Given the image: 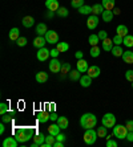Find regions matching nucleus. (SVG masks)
<instances>
[{"label": "nucleus", "mask_w": 133, "mask_h": 147, "mask_svg": "<svg viewBox=\"0 0 133 147\" xmlns=\"http://www.w3.org/2000/svg\"><path fill=\"white\" fill-rule=\"evenodd\" d=\"M59 55H60V52H59L56 48H55V49H51V57H52V58H57Z\"/></svg>", "instance_id": "51"}, {"label": "nucleus", "mask_w": 133, "mask_h": 147, "mask_svg": "<svg viewBox=\"0 0 133 147\" xmlns=\"http://www.w3.org/2000/svg\"><path fill=\"white\" fill-rule=\"evenodd\" d=\"M76 65H77V68H76V69H77V70H78L80 73H85V72H88V69H89L88 62H87L85 60H84V58H81V60H78Z\"/></svg>", "instance_id": "13"}, {"label": "nucleus", "mask_w": 133, "mask_h": 147, "mask_svg": "<svg viewBox=\"0 0 133 147\" xmlns=\"http://www.w3.org/2000/svg\"><path fill=\"white\" fill-rule=\"evenodd\" d=\"M128 129L124 125H115L113 127V135L117 138V139H125L126 134H128Z\"/></svg>", "instance_id": "4"}, {"label": "nucleus", "mask_w": 133, "mask_h": 147, "mask_svg": "<svg viewBox=\"0 0 133 147\" xmlns=\"http://www.w3.org/2000/svg\"><path fill=\"white\" fill-rule=\"evenodd\" d=\"M110 52H112V55L115 56V57H121V56H123V53H124V49H123V47H121V45H115Z\"/></svg>", "instance_id": "28"}, {"label": "nucleus", "mask_w": 133, "mask_h": 147, "mask_svg": "<svg viewBox=\"0 0 133 147\" xmlns=\"http://www.w3.org/2000/svg\"><path fill=\"white\" fill-rule=\"evenodd\" d=\"M101 122L105 127H108V129H113L115 125H116V117H115V114H112V113H106V114H104Z\"/></svg>", "instance_id": "5"}, {"label": "nucleus", "mask_w": 133, "mask_h": 147, "mask_svg": "<svg viewBox=\"0 0 133 147\" xmlns=\"http://www.w3.org/2000/svg\"><path fill=\"white\" fill-rule=\"evenodd\" d=\"M88 73L92 78H97L100 76V73H101V70H100V68L99 66H89V69H88Z\"/></svg>", "instance_id": "20"}, {"label": "nucleus", "mask_w": 133, "mask_h": 147, "mask_svg": "<svg viewBox=\"0 0 133 147\" xmlns=\"http://www.w3.org/2000/svg\"><path fill=\"white\" fill-rule=\"evenodd\" d=\"M45 7H47L48 11L56 12V11L60 8V4H59L57 0H45Z\"/></svg>", "instance_id": "10"}, {"label": "nucleus", "mask_w": 133, "mask_h": 147, "mask_svg": "<svg viewBox=\"0 0 133 147\" xmlns=\"http://www.w3.org/2000/svg\"><path fill=\"white\" fill-rule=\"evenodd\" d=\"M116 32H117V34H120V36H121V37H125L126 34H129V33H128V32H129V29H128V27H125L124 24L117 25Z\"/></svg>", "instance_id": "26"}, {"label": "nucleus", "mask_w": 133, "mask_h": 147, "mask_svg": "<svg viewBox=\"0 0 133 147\" xmlns=\"http://www.w3.org/2000/svg\"><path fill=\"white\" fill-rule=\"evenodd\" d=\"M123 44L125 45V47H128V48H132L133 47V36L132 34H126L123 40Z\"/></svg>", "instance_id": "35"}, {"label": "nucleus", "mask_w": 133, "mask_h": 147, "mask_svg": "<svg viewBox=\"0 0 133 147\" xmlns=\"http://www.w3.org/2000/svg\"><path fill=\"white\" fill-rule=\"evenodd\" d=\"M64 146V143H63L61 140H56L55 143H53V147H63Z\"/></svg>", "instance_id": "56"}, {"label": "nucleus", "mask_w": 133, "mask_h": 147, "mask_svg": "<svg viewBox=\"0 0 133 147\" xmlns=\"http://www.w3.org/2000/svg\"><path fill=\"white\" fill-rule=\"evenodd\" d=\"M113 11H108V9H105L104 12H102V15H101V17H102V21L104 23H110L112 21V19H113Z\"/></svg>", "instance_id": "22"}, {"label": "nucleus", "mask_w": 133, "mask_h": 147, "mask_svg": "<svg viewBox=\"0 0 133 147\" xmlns=\"http://www.w3.org/2000/svg\"><path fill=\"white\" fill-rule=\"evenodd\" d=\"M44 37L47 40V42H49V44H57L59 42V34L55 31H52V29L44 34Z\"/></svg>", "instance_id": "8"}, {"label": "nucleus", "mask_w": 133, "mask_h": 147, "mask_svg": "<svg viewBox=\"0 0 133 147\" xmlns=\"http://www.w3.org/2000/svg\"><path fill=\"white\" fill-rule=\"evenodd\" d=\"M89 53H91V56H92V57H99L100 56V53H101V48H99V47H97V45H95V47H92V48H91V52H89Z\"/></svg>", "instance_id": "41"}, {"label": "nucleus", "mask_w": 133, "mask_h": 147, "mask_svg": "<svg viewBox=\"0 0 133 147\" xmlns=\"http://www.w3.org/2000/svg\"><path fill=\"white\" fill-rule=\"evenodd\" d=\"M125 126H126V129H128V130H129V131H133V119L126 121Z\"/></svg>", "instance_id": "50"}, {"label": "nucleus", "mask_w": 133, "mask_h": 147, "mask_svg": "<svg viewBox=\"0 0 133 147\" xmlns=\"http://www.w3.org/2000/svg\"><path fill=\"white\" fill-rule=\"evenodd\" d=\"M113 44L115 45H121L123 44V40H124V37H121V36H120V34H115V36H113Z\"/></svg>", "instance_id": "43"}, {"label": "nucleus", "mask_w": 133, "mask_h": 147, "mask_svg": "<svg viewBox=\"0 0 133 147\" xmlns=\"http://www.w3.org/2000/svg\"><path fill=\"white\" fill-rule=\"evenodd\" d=\"M80 125H81L83 129H93L97 125V118L92 113H85L80 118Z\"/></svg>", "instance_id": "1"}, {"label": "nucleus", "mask_w": 133, "mask_h": 147, "mask_svg": "<svg viewBox=\"0 0 133 147\" xmlns=\"http://www.w3.org/2000/svg\"><path fill=\"white\" fill-rule=\"evenodd\" d=\"M48 111H49V113H55L56 111V105L53 102L48 103Z\"/></svg>", "instance_id": "49"}, {"label": "nucleus", "mask_w": 133, "mask_h": 147, "mask_svg": "<svg viewBox=\"0 0 133 147\" xmlns=\"http://www.w3.org/2000/svg\"><path fill=\"white\" fill-rule=\"evenodd\" d=\"M4 125H5L4 122H1V125H0V134H1V135H3L4 131H5V126H4Z\"/></svg>", "instance_id": "57"}, {"label": "nucleus", "mask_w": 133, "mask_h": 147, "mask_svg": "<svg viewBox=\"0 0 133 147\" xmlns=\"http://www.w3.org/2000/svg\"><path fill=\"white\" fill-rule=\"evenodd\" d=\"M49 115H51L49 111H40V113H38V121L40 123H47L48 121L51 119Z\"/></svg>", "instance_id": "16"}, {"label": "nucleus", "mask_w": 133, "mask_h": 147, "mask_svg": "<svg viewBox=\"0 0 133 147\" xmlns=\"http://www.w3.org/2000/svg\"><path fill=\"white\" fill-rule=\"evenodd\" d=\"M65 138H67V137H65L64 134H61V133H59L57 135H56V140H61V142H64Z\"/></svg>", "instance_id": "52"}, {"label": "nucleus", "mask_w": 133, "mask_h": 147, "mask_svg": "<svg viewBox=\"0 0 133 147\" xmlns=\"http://www.w3.org/2000/svg\"><path fill=\"white\" fill-rule=\"evenodd\" d=\"M106 147H117V142L113 139H106Z\"/></svg>", "instance_id": "48"}, {"label": "nucleus", "mask_w": 133, "mask_h": 147, "mask_svg": "<svg viewBox=\"0 0 133 147\" xmlns=\"http://www.w3.org/2000/svg\"><path fill=\"white\" fill-rule=\"evenodd\" d=\"M47 32H48V28L44 23H40V24L36 25V33H38V36H44Z\"/></svg>", "instance_id": "27"}, {"label": "nucleus", "mask_w": 133, "mask_h": 147, "mask_svg": "<svg viewBox=\"0 0 133 147\" xmlns=\"http://www.w3.org/2000/svg\"><path fill=\"white\" fill-rule=\"evenodd\" d=\"M56 142V137L49 134L48 137H45V142L41 144V147H53V143Z\"/></svg>", "instance_id": "19"}, {"label": "nucleus", "mask_w": 133, "mask_h": 147, "mask_svg": "<svg viewBox=\"0 0 133 147\" xmlns=\"http://www.w3.org/2000/svg\"><path fill=\"white\" fill-rule=\"evenodd\" d=\"M15 138L17 139L19 143H25L29 139H33V130L32 129H19L15 131Z\"/></svg>", "instance_id": "2"}, {"label": "nucleus", "mask_w": 133, "mask_h": 147, "mask_svg": "<svg viewBox=\"0 0 133 147\" xmlns=\"http://www.w3.org/2000/svg\"><path fill=\"white\" fill-rule=\"evenodd\" d=\"M35 80H36V82H39V84H44V82L48 81V74L45 72H39L35 76Z\"/></svg>", "instance_id": "21"}, {"label": "nucleus", "mask_w": 133, "mask_h": 147, "mask_svg": "<svg viewBox=\"0 0 133 147\" xmlns=\"http://www.w3.org/2000/svg\"><path fill=\"white\" fill-rule=\"evenodd\" d=\"M16 44L19 45V47H25V45H27V38H25V37H23V36H20V37L17 38Z\"/></svg>", "instance_id": "45"}, {"label": "nucleus", "mask_w": 133, "mask_h": 147, "mask_svg": "<svg viewBox=\"0 0 133 147\" xmlns=\"http://www.w3.org/2000/svg\"><path fill=\"white\" fill-rule=\"evenodd\" d=\"M60 130H61V127L57 125V122H56V123H52L51 126L48 127V134H52V135H55V137H56V135L60 133Z\"/></svg>", "instance_id": "24"}, {"label": "nucleus", "mask_w": 133, "mask_h": 147, "mask_svg": "<svg viewBox=\"0 0 133 147\" xmlns=\"http://www.w3.org/2000/svg\"><path fill=\"white\" fill-rule=\"evenodd\" d=\"M126 140H129V142H133V131H128V134H126Z\"/></svg>", "instance_id": "53"}, {"label": "nucleus", "mask_w": 133, "mask_h": 147, "mask_svg": "<svg viewBox=\"0 0 133 147\" xmlns=\"http://www.w3.org/2000/svg\"><path fill=\"white\" fill-rule=\"evenodd\" d=\"M56 122H57V125L61 127V129H67V127H68V125H69L68 118H67V117H59Z\"/></svg>", "instance_id": "31"}, {"label": "nucleus", "mask_w": 133, "mask_h": 147, "mask_svg": "<svg viewBox=\"0 0 133 147\" xmlns=\"http://www.w3.org/2000/svg\"><path fill=\"white\" fill-rule=\"evenodd\" d=\"M56 49L60 53H64V52H67L69 49V45H68V42H57L56 44Z\"/></svg>", "instance_id": "34"}, {"label": "nucleus", "mask_w": 133, "mask_h": 147, "mask_svg": "<svg viewBox=\"0 0 133 147\" xmlns=\"http://www.w3.org/2000/svg\"><path fill=\"white\" fill-rule=\"evenodd\" d=\"M44 142H45V137L40 133L33 137V143L31 144V147H41V144L44 143Z\"/></svg>", "instance_id": "11"}, {"label": "nucleus", "mask_w": 133, "mask_h": 147, "mask_svg": "<svg viewBox=\"0 0 133 147\" xmlns=\"http://www.w3.org/2000/svg\"><path fill=\"white\" fill-rule=\"evenodd\" d=\"M96 131H97V135L100 138H106V135H108V127H105L104 125L101 127H99Z\"/></svg>", "instance_id": "38"}, {"label": "nucleus", "mask_w": 133, "mask_h": 147, "mask_svg": "<svg viewBox=\"0 0 133 147\" xmlns=\"http://www.w3.org/2000/svg\"><path fill=\"white\" fill-rule=\"evenodd\" d=\"M97 34H99V37H100V40H101V41L105 40V38H108V32L104 31V29H102V31H100Z\"/></svg>", "instance_id": "47"}, {"label": "nucleus", "mask_w": 133, "mask_h": 147, "mask_svg": "<svg viewBox=\"0 0 133 147\" xmlns=\"http://www.w3.org/2000/svg\"><path fill=\"white\" fill-rule=\"evenodd\" d=\"M8 111H10V107H8V103H5V102H1V103H0V114L3 115V114L8 113Z\"/></svg>", "instance_id": "44"}, {"label": "nucleus", "mask_w": 133, "mask_h": 147, "mask_svg": "<svg viewBox=\"0 0 133 147\" xmlns=\"http://www.w3.org/2000/svg\"><path fill=\"white\" fill-rule=\"evenodd\" d=\"M45 44H47V40H45L44 36H38V37L33 40V47L35 48H38V49L44 48Z\"/></svg>", "instance_id": "15"}, {"label": "nucleus", "mask_w": 133, "mask_h": 147, "mask_svg": "<svg viewBox=\"0 0 133 147\" xmlns=\"http://www.w3.org/2000/svg\"><path fill=\"white\" fill-rule=\"evenodd\" d=\"M56 15H57V16H60V17H67L69 15V11L65 7H60L57 11H56Z\"/></svg>", "instance_id": "40"}, {"label": "nucleus", "mask_w": 133, "mask_h": 147, "mask_svg": "<svg viewBox=\"0 0 133 147\" xmlns=\"http://www.w3.org/2000/svg\"><path fill=\"white\" fill-rule=\"evenodd\" d=\"M69 78H71L72 81H77V80L81 78V73L78 72L77 69H75V70H71V72H69Z\"/></svg>", "instance_id": "36"}, {"label": "nucleus", "mask_w": 133, "mask_h": 147, "mask_svg": "<svg viewBox=\"0 0 133 147\" xmlns=\"http://www.w3.org/2000/svg\"><path fill=\"white\" fill-rule=\"evenodd\" d=\"M88 41H89V44L92 45V47H95V45H97L100 42V37H99V34H95V33H92L91 36H89V38H88Z\"/></svg>", "instance_id": "37"}, {"label": "nucleus", "mask_w": 133, "mask_h": 147, "mask_svg": "<svg viewBox=\"0 0 133 147\" xmlns=\"http://www.w3.org/2000/svg\"><path fill=\"white\" fill-rule=\"evenodd\" d=\"M97 131L95 129H85V133H84V142L87 144H95L96 140H97Z\"/></svg>", "instance_id": "3"}, {"label": "nucleus", "mask_w": 133, "mask_h": 147, "mask_svg": "<svg viewBox=\"0 0 133 147\" xmlns=\"http://www.w3.org/2000/svg\"><path fill=\"white\" fill-rule=\"evenodd\" d=\"M71 4H72V8L78 9L80 7L84 5V0H71Z\"/></svg>", "instance_id": "42"}, {"label": "nucleus", "mask_w": 133, "mask_h": 147, "mask_svg": "<svg viewBox=\"0 0 133 147\" xmlns=\"http://www.w3.org/2000/svg\"><path fill=\"white\" fill-rule=\"evenodd\" d=\"M104 7H102V4H93L92 5V13L93 15H102V12H104Z\"/></svg>", "instance_id": "29"}, {"label": "nucleus", "mask_w": 133, "mask_h": 147, "mask_svg": "<svg viewBox=\"0 0 133 147\" xmlns=\"http://www.w3.org/2000/svg\"><path fill=\"white\" fill-rule=\"evenodd\" d=\"M78 13H81V15H91V13H92V7H91V5L84 4L83 7L78 8Z\"/></svg>", "instance_id": "32"}, {"label": "nucleus", "mask_w": 133, "mask_h": 147, "mask_svg": "<svg viewBox=\"0 0 133 147\" xmlns=\"http://www.w3.org/2000/svg\"><path fill=\"white\" fill-rule=\"evenodd\" d=\"M14 115H15V113L8 111V113H5V114L1 115V121H3L4 123H11L12 122V119H14Z\"/></svg>", "instance_id": "33"}, {"label": "nucleus", "mask_w": 133, "mask_h": 147, "mask_svg": "<svg viewBox=\"0 0 133 147\" xmlns=\"http://www.w3.org/2000/svg\"><path fill=\"white\" fill-rule=\"evenodd\" d=\"M101 4L104 7V9L113 11V8H115V0H102Z\"/></svg>", "instance_id": "30"}, {"label": "nucleus", "mask_w": 133, "mask_h": 147, "mask_svg": "<svg viewBox=\"0 0 133 147\" xmlns=\"http://www.w3.org/2000/svg\"><path fill=\"white\" fill-rule=\"evenodd\" d=\"M113 9H115V11H113V15H120V13H121V11H120V8H116V7H115Z\"/></svg>", "instance_id": "58"}, {"label": "nucleus", "mask_w": 133, "mask_h": 147, "mask_svg": "<svg viewBox=\"0 0 133 147\" xmlns=\"http://www.w3.org/2000/svg\"><path fill=\"white\" fill-rule=\"evenodd\" d=\"M21 23H23V25L25 28H31V27H33V24H35V19L32 16H24Z\"/></svg>", "instance_id": "23"}, {"label": "nucleus", "mask_w": 133, "mask_h": 147, "mask_svg": "<svg viewBox=\"0 0 133 147\" xmlns=\"http://www.w3.org/2000/svg\"><path fill=\"white\" fill-rule=\"evenodd\" d=\"M49 118H51V121H57V118H59V115L56 113H51V115H49Z\"/></svg>", "instance_id": "55"}, {"label": "nucleus", "mask_w": 133, "mask_h": 147, "mask_svg": "<svg viewBox=\"0 0 133 147\" xmlns=\"http://www.w3.org/2000/svg\"><path fill=\"white\" fill-rule=\"evenodd\" d=\"M72 70V66L71 64H68V62H63V66H61V76H65V74H69V72Z\"/></svg>", "instance_id": "39"}, {"label": "nucleus", "mask_w": 133, "mask_h": 147, "mask_svg": "<svg viewBox=\"0 0 133 147\" xmlns=\"http://www.w3.org/2000/svg\"><path fill=\"white\" fill-rule=\"evenodd\" d=\"M61 66L63 64L59 61L57 58H52L51 62H49V70L52 73H60L61 72Z\"/></svg>", "instance_id": "7"}, {"label": "nucleus", "mask_w": 133, "mask_h": 147, "mask_svg": "<svg viewBox=\"0 0 133 147\" xmlns=\"http://www.w3.org/2000/svg\"><path fill=\"white\" fill-rule=\"evenodd\" d=\"M53 13H55L53 11H49V12L47 13V17H52V16H53Z\"/></svg>", "instance_id": "59"}, {"label": "nucleus", "mask_w": 133, "mask_h": 147, "mask_svg": "<svg viewBox=\"0 0 133 147\" xmlns=\"http://www.w3.org/2000/svg\"><path fill=\"white\" fill-rule=\"evenodd\" d=\"M101 42H102V49H104L105 52H110V51H112V48L115 47L113 40H112V38H109V37L105 38V40H102Z\"/></svg>", "instance_id": "17"}, {"label": "nucleus", "mask_w": 133, "mask_h": 147, "mask_svg": "<svg viewBox=\"0 0 133 147\" xmlns=\"http://www.w3.org/2000/svg\"><path fill=\"white\" fill-rule=\"evenodd\" d=\"M10 36V40L11 41H17V38L20 37V31H19V28H12L8 33Z\"/></svg>", "instance_id": "25"}, {"label": "nucleus", "mask_w": 133, "mask_h": 147, "mask_svg": "<svg viewBox=\"0 0 133 147\" xmlns=\"http://www.w3.org/2000/svg\"><path fill=\"white\" fill-rule=\"evenodd\" d=\"M80 81V85L83 86V88H88V86H91V84H92V77L89 74H83L81 78L78 80Z\"/></svg>", "instance_id": "14"}, {"label": "nucleus", "mask_w": 133, "mask_h": 147, "mask_svg": "<svg viewBox=\"0 0 133 147\" xmlns=\"http://www.w3.org/2000/svg\"><path fill=\"white\" fill-rule=\"evenodd\" d=\"M132 89H133V81H132Z\"/></svg>", "instance_id": "60"}, {"label": "nucleus", "mask_w": 133, "mask_h": 147, "mask_svg": "<svg viewBox=\"0 0 133 147\" xmlns=\"http://www.w3.org/2000/svg\"><path fill=\"white\" fill-rule=\"evenodd\" d=\"M125 80L126 81H129V82L133 81V70L132 69H129V70H126L125 72Z\"/></svg>", "instance_id": "46"}, {"label": "nucleus", "mask_w": 133, "mask_h": 147, "mask_svg": "<svg viewBox=\"0 0 133 147\" xmlns=\"http://www.w3.org/2000/svg\"><path fill=\"white\" fill-rule=\"evenodd\" d=\"M75 56H76V58H77V60H81L83 56H84V53H83L81 51H77V52L75 53Z\"/></svg>", "instance_id": "54"}, {"label": "nucleus", "mask_w": 133, "mask_h": 147, "mask_svg": "<svg viewBox=\"0 0 133 147\" xmlns=\"http://www.w3.org/2000/svg\"><path fill=\"white\" fill-rule=\"evenodd\" d=\"M49 56H51V51H49V49H47L44 47V48H40L38 51V55H36V57H38L39 61L43 62V61H47Z\"/></svg>", "instance_id": "9"}, {"label": "nucleus", "mask_w": 133, "mask_h": 147, "mask_svg": "<svg viewBox=\"0 0 133 147\" xmlns=\"http://www.w3.org/2000/svg\"><path fill=\"white\" fill-rule=\"evenodd\" d=\"M121 58L124 60V62L125 64H133V52L132 51H125L123 53V56H121Z\"/></svg>", "instance_id": "18"}, {"label": "nucleus", "mask_w": 133, "mask_h": 147, "mask_svg": "<svg viewBox=\"0 0 133 147\" xmlns=\"http://www.w3.org/2000/svg\"><path fill=\"white\" fill-rule=\"evenodd\" d=\"M3 146L4 147H17L19 146V142L15 137H8L3 140Z\"/></svg>", "instance_id": "12"}, {"label": "nucleus", "mask_w": 133, "mask_h": 147, "mask_svg": "<svg viewBox=\"0 0 133 147\" xmlns=\"http://www.w3.org/2000/svg\"><path fill=\"white\" fill-rule=\"evenodd\" d=\"M99 23H100V20H99V16H97V15H89L88 20H87V27H88L91 31H93L95 28H97Z\"/></svg>", "instance_id": "6"}]
</instances>
